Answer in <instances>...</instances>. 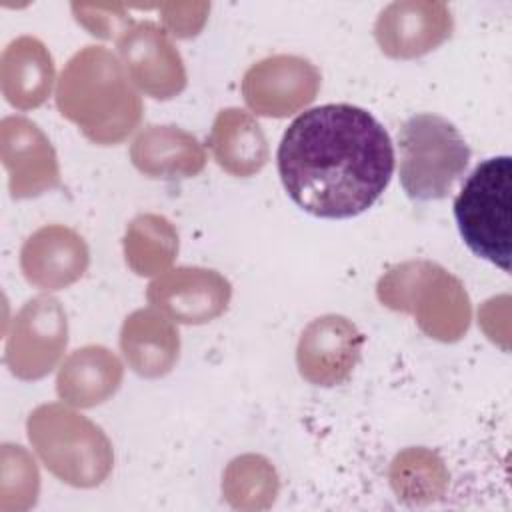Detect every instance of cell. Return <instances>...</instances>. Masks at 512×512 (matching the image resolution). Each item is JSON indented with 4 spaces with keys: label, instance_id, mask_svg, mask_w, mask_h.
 <instances>
[{
    "label": "cell",
    "instance_id": "cell-4",
    "mask_svg": "<svg viewBox=\"0 0 512 512\" xmlns=\"http://www.w3.org/2000/svg\"><path fill=\"white\" fill-rule=\"evenodd\" d=\"M454 218L464 244L502 272H510L512 158L480 162L454 198Z\"/></svg>",
    "mask_w": 512,
    "mask_h": 512
},
{
    "label": "cell",
    "instance_id": "cell-14",
    "mask_svg": "<svg viewBox=\"0 0 512 512\" xmlns=\"http://www.w3.org/2000/svg\"><path fill=\"white\" fill-rule=\"evenodd\" d=\"M122 378L120 362L102 346L76 350L58 376V392L76 406L104 402L118 388Z\"/></svg>",
    "mask_w": 512,
    "mask_h": 512
},
{
    "label": "cell",
    "instance_id": "cell-5",
    "mask_svg": "<svg viewBox=\"0 0 512 512\" xmlns=\"http://www.w3.org/2000/svg\"><path fill=\"white\" fill-rule=\"evenodd\" d=\"M318 70L298 56H272L254 64L242 82L248 106L264 116H288L318 90Z\"/></svg>",
    "mask_w": 512,
    "mask_h": 512
},
{
    "label": "cell",
    "instance_id": "cell-1",
    "mask_svg": "<svg viewBox=\"0 0 512 512\" xmlns=\"http://www.w3.org/2000/svg\"><path fill=\"white\" fill-rule=\"evenodd\" d=\"M394 160L386 128L352 104H324L298 114L276 152L290 200L328 220L366 212L390 184Z\"/></svg>",
    "mask_w": 512,
    "mask_h": 512
},
{
    "label": "cell",
    "instance_id": "cell-12",
    "mask_svg": "<svg viewBox=\"0 0 512 512\" xmlns=\"http://www.w3.org/2000/svg\"><path fill=\"white\" fill-rule=\"evenodd\" d=\"M120 346L138 374L162 376L178 358V332L158 314L138 310L126 318Z\"/></svg>",
    "mask_w": 512,
    "mask_h": 512
},
{
    "label": "cell",
    "instance_id": "cell-10",
    "mask_svg": "<svg viewBox=\"0 0 512 512\" xmlns=\"http://www.w3.org/2000/svg\"><path fill=\"white\" fill-rule=\"evenodd\" d=\"M452 18L444 4L396 2L382 10L376 40L388 56L414 58L434 50L450 36Z\"/></svg>",
    "mask_w": 512,
    "mask_h": 512
},
{
    "label": "cell",
    "instance_id": "cell-6",
    "mask_svg": "<svg viewBox=\"0 0 512 512\" xmlns=\"http://www.w3.org/2000/svg\"><path fill=\"white\" fill-rule=\"evenodd\" d=\"M362 344L364 336L348 318L336 314L316 318L298 342L300 374L318 386L342 384L354 370Z\"/></svg>",
    "mask_w": 512,
    "mask_h": 512
},
{
    "label": "cell",
    "instance_id": "cell-2",
    "mask_svg": "<svg viewBox=\"0 0 512 512\" xmlns=\"http://www.w3.org/2000/svg\"><path fill=\"white\" fill-rule=\"evenodd\" d=\"M58 108L98 144L128 136L142 110L120 62L100 46H86L68 62L58 86Z\"/></svg>",
    "mask_w": 512,
    "mask_h": 512
},
{
    "label": "cell",
    "instance_id": "cell-9",
    "mask_svg": "<svg viewBox=\"0 0 512 512\" xmlns=\"http://www.w3.org/2000/svg\"><path fill=\"white\" fill-rule=\"evenodd\" d=\"M132 80L154 98H170L186 84L180 54L152 22L136 24L118 42Z\"/></svg>",
    "mask_w": 512,
    "mask_h": 512
},
{
    "label": "cell",
    "instance_id": "cell-8",
    "mask_svg": "<svg viewBox=\"0 0 512 512\" xmlns=\"http://www.w3.org/2000/svg\"><path fill=\"white\" fill-rule=\"evenodd\" d=\"M148 300L176 322L202 324L226 308L230 284L214 270L176 268L150 284Z\"/></svg>",
    "mask_w": 512,
    "mask_h": 512
},
{
    "label": "cell",
    "instance_id": "cell-13",
    "mask_svg": "<svg viewBox=\"0 0 512 512\" xmlns=\"http://www.w3.org/2000/svg\"><path fill=\"white\" fill-rule=\"evenodd\" d=\"M210 148L216 162L236 176L258 172L268 158L266 140L258 122L236 108L218 114L210 136Z\"/></svg>",
    "mask_w": 512,
    "mask_h": 512
},
{
    "label": "cell",
    "instance_id": "cell-3",
    "mask_svg": "<svg viewBox=\"0 0 512 512\" xmlns=\"http://www.w3.org/2000/svg\"><path fill=\"white\" fill-rule=\"evenodd\" d=\"M400 184L408 198L428 202L446 198L470 162V148L446 118L414 114L398 130Z\"/></svg>",
    "mask_w": 512,
    "mask_h": 512
},
{
    "label": "cell",
    "instance_id": "cell-7",
    "mask_svg": "<svg viewBox=\"0 0 512 512\" xmlns=\"http://www.w3.org/2000/svg\"><path fill=\"white\" fill-rule=\"evenodd\" d=\"M48 412L52 414L50 422L56 432L50 434V440H44L46 444H40V454L48 456L50 452L66 446V452L52 466V472L76 486L102 482L110 470L112 456L108 440L100 428L58 406H50Z\"/></svg>",
    "mask_w": 512,
    "mask_h": 512
},
{
    "label": "cell",
    "instance_id": "cell-11",
    "mask_svg": "<svg viewBox=\"0 0 512 512\" xmlns=\"http://www.w3.org/2000/svg\"><path fill=\"white\" fill-rule=\"evenodd\" d=\"M134 166L150 178H186L204 168L202 146L174 126H150L132 144Z\"/></svg>",
    "mask_w": 512,
    "mask_h": 512
}]
</instances>
